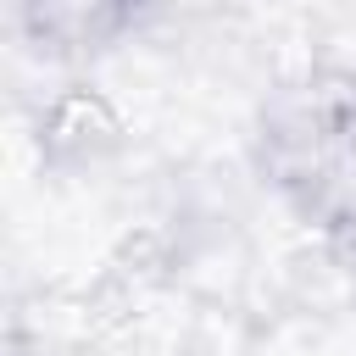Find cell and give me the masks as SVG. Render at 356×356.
I'll list each match as a JSON object with an SVG mask.
<instances>
[{"label": "cell", "instance_id": "obj_1", "mask_svg": "<svg viewBox=\"0 0 356 356\" xmlns=\"http://www.w3.org/2000/svg\"><path fill=\"white\" fill-rule=\"evenodd\" d=\"M256 167L289 211L328 228L356 200L345 195L356 167V67L312 61L278 78L256 111Z\"/></svg>", "mask_w": 356, "mask_h": 356}, {"label": "cell", "instance_id": "obj_2", "mask_svg": "<svg viewBox=\"0 0 356 356\" xmlns=\"http://www.w3.org/2000/svg\"><path fill=\"white\" fill-rule=\"evenodd\" d=\"M28 139H33L44 172L72 178V172H95V167L117 161L128 150L134 128H128V111L117 106L111 89H100L95 78H67L33 106Z\"/></svg>", "mask_w": 356, "mask_h": 356}, {"label": "cell", "instance_id": "obj_3", "mask_svg": "<svg viewBox=\"0 0 356 356\" xmlns=\"http://www.w3.org/2000/svg\"><path fill=\"white\" fill-rule=\"evenodd\" d=\"M145 11L150 0H11L17 39L61 67L117 50L145 22Z\"/></svg>", "mask_w": 356, "mask_h": 356}, {"label": "cell", "instance_id": "obj_4", "mask_svg": "<svg viewBox=\"0 0 356 356\" xmlns=\"http://www.w3.org/2000/svg\"><path fill=\"white\" fill-rule=\"evenodd\" d=\"M323 239H328V256H334V267H339V284H345V295H350V306H356V200L323 228Z\"/></svg>", "mask_w": 356, "mask_h": 356}]
</instances>
